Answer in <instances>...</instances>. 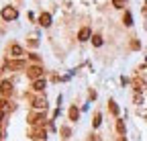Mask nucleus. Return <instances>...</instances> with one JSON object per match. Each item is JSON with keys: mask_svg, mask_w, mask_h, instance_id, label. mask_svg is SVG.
Returning <instances> with one entry per match:
<instances>
[{"mask_svg": "<svg viewBox=\"0 0 147 141\" xmlns=\"http://www.w3.org/2000/svg\"><path fill=\"white\" fill-rule=\"evenodd\" d=\"M16 16H18L16 8H12V6H4V8H2V19H4V21H14Z\"/></svg>", "mask_w": 147, "mask_h": 141, "instance_id": "f257e3e1", "label": "nucleus"}, {"mask_svg": "<svg viewBox=\"0 0 147 141\" xmlns=\"http://www.w3.org/2000/svg\"><path fill=\"white\" fill-rule=\"evenodd\" d=\"M27 76H29V78H33V80H39V78L43 76V69H41L39 65H33V67H29V69H27Z\"/></svg>", "mask_w": 147, "mask_h": 141, "instance_id": "f03ea898", "label": "nucleus"}, {"mask_svg": "<svg viewBox=\"0 0 147 141\" xmlns=\"http://www.w3.org/2000/svg\"><path fill=\"white\" fill-rule=\"evenodd\" d=\"M39 25H41V27H49V25H51V14H49V12H41Z\"/></svg>", "mask_w": 147, "mask_h": 141, "instance_id": "7ed1b4c3", "label": "nucleus"}, {"mask_svg": "<svg viewBox=\"0 0 147 141\" xmlns=\"http://www.w3.org/2000/svg\"><path fill=\"white\" fill-rule=\"evenodd\" d=\"M10 55H12V57H23V47L16 45V43H12V45H10Z\"/></svg>", "mask_w": 147, "mask_h": 141, "instance_id": "20e7f679", "label": "nucleus"}, {"mask_svg": "<svg viewBox=\"0 0 147 141\" xmlns=\"http://www.w3.org/2000/svg\"><path fill=\"white\" fill-rule=\"evenodd\" d=\"M78 39H80V41H88V39H90V29H88V27L80 29V33H78Z\"/></svg>", "mask_w": 147, "mask_h": 141, "instance_id": "39448f33", "label": "nucleus"}, {"mask_svg": "<svg viewBox=\"0 0 147 141\" xmlns=\"http://www.w3.org/2000/svg\"><path fill=\"white\" fill-rule=\"evenodd\" d=\"M43 121H45L43 115H31V121H29V123H31V125H41Z\"/></svg>", "mask_w": 147, "mask_h": 141, "instance_id": "423d86ee", "label": "nucleus"}, {"mask_svg": "<svg viewBox=\"0 0 147 141\" xmlns=\"http://www.w3.org/2000/svg\"><path fill=\"white\" fill-rule=\"evenodd\" d=\"M33 88H35L37 92H41L43 88H45V80H43V78H39V80H35V82H33Z\"/></svg>", "mask_w": 147, "mask_h": 141, "instance_id": "0eeeda50", "label": "nucleus"}, {"mask_svg": "<svg viewBox=\"0 0 147 141\" xmlns=\"http://www.w3.org/2000/svg\"><path fill=\"white\" fill-rule=\"evenodd\" d=\"M33 107H35V109H45V107H47V104H45V98H35V100H33Z\"/></svg>", "mask_w": 147, "mask_h": 141, "instance_id": "6e6552de", "label": "nucleus"}, {"mask_svg": "<svg viewBox=\"0 0 147 141\" xmlns=\"http://www.w3.org/2000/svg\"><path fill=\"white\" fill-rule=\"evenodd\" d=\"M0 88H2V94H10V92H12V84H10V82H2V86H0Z\"/></svg>", "mask_w": 147, "mask_h": 141, "instance_id": "1a4fd4ad", "label": "nucleus"}, {"mask_svg": "<svg viewBox=\"0 0 147 141\" xmlns=\"http://www.w3.org/2000/svg\"><path fill=\"white\" fill-rule=\"evenodd\" d=\"M123 23H125L127 27H131V25H133V16H131V12H125V19H123Z\"/></svg>", "mask_w": 147, "mask_h": 141, "instance_id": "9d476101", "label": "nucleus"}, {"mask_svg": "<svg viewBox=\"0 0 147 141\" xmlns=\"http://www.w3.org/2000/svg\"><path fill=\"white\" fill-rule=\"evenodd\" d=\"M78 117H80V113H78V109H76V107H71V109H69V119H71V121H76Z\"/></svg>", "mask_w": 147, "mask_h": 141, "instance_id": "9b49d317", "label": "nucleus"}, {"mask_svg": "<svg viewBox=\"0 0 147 141\" xmlns=\"http://www.w3.org/2000/svg\"><path fill=\"white\" fill-rule=\"evenodd\" d=\"M92 43H94L96 47H100L102 45V37H100V35H92Z\"/></svg>", "mask_w": 147, "mask_h": 141, "instance_id": "f8f14e48", "label": "nucleus"}, {"mask_svg": "<svg viewBox=\"0 0 147 141\" xmlns=\"http://www.w3.org/2000/svg\"><path fill=\"white\" fill-rule=\"evenodd\" d=\"M125 4H127V0H113L115 8H125Z\"/></svg>", "mask_w": 147, "mask_h": 141, "instance_id": "ddd939ff", "label": "nucleus"}, {"mask_svg": "<svg viewBox=\"0 0 147 141\" xmlns=\"http://www.w3.org/2000/svg\"><path fill=\"white\" fill-rule=\"evenodd\" d=\"M117 131H119L121 135H125V123H123V121H117Z\"/></svg>", "mask_w": 147, "mask_h": 141, "instance_id": "4468645a", "label": "nucleus"}, {"mask_svg": "<svg viewBox=\"0 0 147 141\" xmlns=\"http://www.w3.org/2000/svg\"><path fill=\"white\" fill-rule=\"evenodd\" d=\"M110 111H113V115H119V107L115 100H110Z\"/></svg>", "mask_w": 147, "mask_h": 141, "instance_id": "2eb2a0df", "label": "nucleus"}, {"mask_svg": "<svg viewBox=\"0 0 147 141\" xmlns=\"http://www.w3.org/2000/svg\"><path fill=\"white\" fill-rule=\"evenodd\" d=\"M8 65L14 67V69H16V67H25V61H12V63H8Z\"/></svg>", "mask_w": 147, "mask_h": 141, "instance_id": "dca6fc26", "label": "nucleus"}, {"mask_svg": "<svg viewBox=\"0 0 147 141\" xmlns=\"http://www.w3.org/2000/svg\"><path fill=\"white\" fill-rule=\"evenodd\" d=\"M100 123H102V117H100V115L96 113V117H94V127H98V125H100Z\"/></svg>", "mask_w": 147, "mask_h": 141, "instance_id": "f3484780", "label": "nucleus"}]
</instances>
